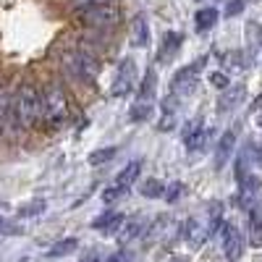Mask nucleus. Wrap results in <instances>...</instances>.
<instances>
[{
  "mask_svg": "<svg viewBox=\"0 0 262 262\" xmlns=\"http://www.w3.org/2000/svg\"><path fill=\"white\" fill-rule=\"evenodd\" d=\"M207 79H210V84L215 86V90H228V86H231V79L223 71H212Z\"/></svg>",
  "mask_w": 262,
  "mask_h": 262,
  "instance_id": "obj_27",
  "label": "nucleus"
},
{
  "mask_svg": "<svg viewBox=\"0 0 262 262\" xmlns=\"http://www.w3.org/2000/svg\"><path fill=\"white\" fill-rule=\"evenodd\" d=\"M123 223H126V217L121 212H102L100 217H95V221H92V228L100 231V233H105V236H111V233H118Z\"/></svg>",
  "mask_w": 262,
  "mask_h": 262,
  "instance_id": "obj_12",
  "label": "nucleus"
},
{
  "mask_svg": "<svg viewBox=\"0 0 262 262\" xmlns=\"http://www.w3.org/2000/svg\"><path fill=\"white\" fill-rule=\"evenodd\" d=\"M215 134H212V128H207V126H200V128H194L191 134H186L184 137V144H186V152H205L207 147H210V139H212Z\"/></svg>",
  "mask_w": 262,
  "mask_h": 262,
  "instance_id": "obj_11",
  "label": "nucleus"
},
{
  "mask_svg": "<svg viewBox=\"0 0 262 262\" xmlns=\"http://www.w3.org/2000/svg\"><path fill=\"white\" fill-rule=\"evenodd\" d=\"M116 155H118V147H102V149H95V152H90V158H86V163L97 168V165L111 163Z\"/></svg>",
  "mask_w": 262,
  "mask_h": 262,
  "instance_id": "obj_19",
  "label": "nucleus"
},
{
  "mask_svg": "<svg viewBox=\"0 0 262 262\" xmlns=\"http://www.w3.org/2000/svg\"><path fill=\"white\" fill-rule=\"evenodd\" d=\"M76 247H79L76 238H60L58 244H53V247L48 249V257H66V254L76 252Z\"/></svg>",
  "mask_w": 262,
  "mask_h": 262,
  "instance_id": "obj_21",
  "label": "nucleus"
},
{
  "mask_svg": "<svg viewBox=\"0 0 262 262\" xmlns=\"http://www.w3.org/2000/svg\"><path fill=\"white\" fill-rule=\"evenodd\" d=\"M11 121L16 128H32L39 121V90L34 84H21L11 100Z\"/></svg>",
  "mask_w": 262,
  "mask_h": 262,
  "instance_id": "obj_1",
  "label": "nucleus"
},
{
  "mask_svg": "<svg viewBox=\"0 0 262 262\" xmlns=\"http://www.w3.org/2000/svg\"><path fill=\"white\" fill-rule=\"evenodd\" d=\"M254 163H257V165H262V144L254 149Z\"/></svg>",
  "mask_w": 262,
  "mask_h": 262,
  "instance_id": "obj_34",
  "label": "nucleus"
},
{
  "mask_svg": "<svg viewBox=\"0 0 262 262\" xmlns=\"http://www.w3.org/2000/svg\"><path fill=\"white\" fill-rule=\"evenodd\" d=\"M221 242H223V254H226L228 262H236L238 257H242V252H244V238H242V233H238L236 226L223 223V228H221Z\"/></svg>",
  "mask_w": 262,
  "mask_h": 262,
  "instance_id": "obj_7",
  "label": "nucleus"
},
{
  "mask_svg": "<svg viewBox=\"0 0 262 262\" xmlns=\"http://www.w3.org/2000/svg\"><path fill=\"white\" fill-rule=\"evenodd\" d=\"M249 116H252V121L257 123V126H262V95L252 102V107H249Z\"/></svg>",
  "mask_w": 262,
  "mask_h": 262,
  "instance_id": "obj_30",
  "label": "nucleus"
},
{
  "mask_svg": "<svg viewBox=\"0 0 262 262\" xmlns=\"http://www.w3.org/2000/svg\"><path fill=\"white\" fill-rule=\"evenodd\" d=\"M121 21V11L116 6H97L90 11H81V24L84 27H92V29H111Z\"/></svg>",
  "mask_w": 262,
  "mask_h": 262,
  "instance_id": "obj_5",
  "label": "nucleus"
},
{
  "mask_svg": "<svg viewBox=\"0 0 262 262\" xmlns=\"http://www.w3.org/2000/svg\"><path fill=\"white\" fill-rule=\"evenodd\" d=\"M181 194H184V186H181V184L176 181V184H170V186L165 189V200H168V202H176Z\"/></svg>",
  "mask_w": 262,
  "mask_h": 262,
  "instance_id": "obj_31",
  "label": "nucleus"
},
{
  "mask_svg": "<svg viewBox=\"0 0 262 262\" xmlns=\"http://www.w3.org/2000/svg\"><path fill=\"white\" fill-rule=\"evenodd\" d=\"M45 200H34V202H27V205H21L18 207V217H34L39 212H45Z\"/></svg>",
  "mask_w": 262,
  "mask_h": 262,
  "instance_id": "obj_24",
  "label": "nucleus"
},
{
  "mask_svg": "<svg viewBox=\"0 0 262 262\" xmlns=\"http://www.w3.org/2000/svg\"><path fill=\"white\" fill-rule=\"evenodd\" d=\"M134 84H137V63H134V58H123L118 63L116 79L111 84V95L113 97H126V95H131Z\"/></svg>",
  "mask_w": 262,
  "mask_h": 262,
  "instance_id": "obj_6",
  "label": "nucleus"
},
{
  "mask_svg": "<svg viewBox=\"0 0 262 262\" xmlns=\"http://www.w3.org/2000/svg\"><path fill=\"white\" fill-rule=\"evenodd\" d=\"M233 176H236V184H238V181H244V179L249 176V168H247V158H244V155L236 160V165H233Z\"/></svg>",
  "mask_w": 262,
  "mask_h": 262,
  "instance_id": "obj_28",
  "label": "nucleus"
},
{
  "mask_svg": "<svg viewBox=\"0 0 262 262\" xmlns=\"http://www.w3.org/2000/svg\"><path fill=\"white\" fill-rule=\"evenodd\" d=\"M123 194H126V189H121V186L113 184L111 189H105V191H102V200H105V202H116V200H121Z\"/></svg>",
  "mask_w": 262,
  "mask_h": 262,
  "instance_id": "obj_29",
  "label": "nucleus"
},
{
  "mask_svg": "<svg viewBox=\"0 0 262 262\" xmlns=\"http://www.w3.org/2000/svg\"><path fill=\"white\" fill-rule=\"evenodd\" d=\"M233 149H236V131H223L221 139L215 142V155H212L215 170H223L226 168V163L233 155Z\"/></svg>",
  "mask_w": 262,
  "mask_h": 262,
  "instance_id": "obj_8",
  "label": "nucleus"
},
{
  "mask_svg": "<svg viewBox=\"0 0 262 262\" xmlns=\"http://www.w3.org/2000/svg\"><path fill=\"white\" fill-rule=\"evenodd\" d=\"M249 238L254 247H262V207L259 205L249 210Z\"/></svg>",
  "mask_w": 262,
  "mask_h": 262,
  "instance_id": "obj_17",
  "label": "nucleus"
},
{
  "mask_svg": "<svg viewBox=\"0 0 262 262\" xmlns=\"http://www.w3.org/2000/svg\"><path fill=\"white\" fill-rule=\"evenodd\" d=\"M139 173H142V160H131V163L118 173V176H116V186H121V189H126V191H128V186H131V184H137Z\"/></svg>",
  "mask_w": 262,
  "mask_h": 262,
  "instance_id": "obj_15",
  "label": "nucleus"
},
{
  "mask_svg": "<svg viewBox=\"0 0 262 262\" xmlns=\"http://www.w3.org/2000/svg\"><path fill=\"white\" fill-rule=\"evenodd\" d=\"M128 45H131V48H147V45H149V27H147V18H144L142 13H137L134 18H131Z\"/></svg>",
  "mask_w": 262,
  "mask_h": 262,
  "instance_id": "obj_10",
  "label": "nucleus"
},
{
  "mask_svg": "<svg viewBox=\"0 0 262 262\" xmlns=\"http://www.w3.org/2000/svg\"><path fill=\"white\" fill-rule=\"evenodd\" d=\"M155 86H158V74L149 69V71L144 74L142 84H139V90H137V102H147V105H149V100L155 97Z\"/></svg>",
  "mask_w": 262,
  "mask_h": 262,
  "instance_id": "obj_16",
  "label": "nucleus"
},
{
  "mask_svg": "<svg viewBox=\"0 0 262 262\" xmlns=\"http://www.w3.org/2000/svg\"><path fill=\"white\" fill-rule=\"evenodd\" d=\"M184 236H186V242L189 244H194V247H202L205 244V238L210 236V231L200 223V221H186V226H184Z\"/></svg>",
  "mask_w": 262,
  "mask_h": 262,
  "instance_id": "obj_14",
  "label": "nucleus"
},
{
  "mask_svg": "<svg viewBox=\"0 0 262 262\" xmlns=\"http://www.w3.org/2000/svg\"><path fill=\"white\" fill-rule=\"evenodd\" d=\"M60 71H63V76H69L74 81L95 84V79L100 74V60L86 50H66L60 55Z\"/></svg>",
  "mask_w": 262,
  "mask_h": 262,
  "instance_id": "obj_2",
  "label": "nucleus"
},
{
  "mask_svg": "<svg viewBox=\"0 0 262 262\" xmlns=\"http://www.w3.org/2000/svg\"><path fill=\"white\" fill-rule=\"evenodd\" d=\"M111 0H71V8L74 11H90V8H97V6H107Z\"/></svg>",
  "mask_w": 262,
  "mask_h": 262,
  "instance_id": "obj_26",
  "label": "nucleus"
},
{
  "mask_svg": "<svg viewBox=\"0 0 262 262\" xmlns=\"http://www.w3.org/2000/svg\"><path fill=\"white\" fill-rule=\"evenodd\" d=\"M128 116H131V121H134V123H142V121H147V118L152 116V105H147V102H137V105H131Z\"/></svg>",
  "mask_w": 262,
  "mask_h": 262,
  "instance_id": "obj_25",
  "label": "nucleus"
},
{
  "mask_svg": "<svg viewBox=\"0 0 262 262\" xmlns=\"http://www.w3.org/2000/svg\"><path fill=\"white\" fill-rule=\"evenodd\" d=\"M105 262H126V254H123V252H118V254H113V257H107Z\"/></svg>",
  "mask_w": 262,
  "mask_h": 262,
  "instance_id": "obj_33",
  "label": "nucleus"
},
{
  "mask_svg": "<svg viewBox=\"0 0 262 262\" xmlns=\"http://www.w3.org/2000/svg\"><path fill=\"white\" fill-rule=\"evenodd\" d=\"M66 118H69V95H66L63 84L58 81L45 84V90L39 92V121L58 126Z\"/></svg>",
  "mask_w": 262,
  "mask_h": 262,
  "instance_id": "obj_3",
  "label": "nucleus"
},
{
  "mask_svg": "<svg viewBox=\"0 0 262 262\" xmlns=\"http://www.w3.org/2000/svg\"><path fill=\"white\" fill-rule=\"evenodd\" d=\"M139 191L147 196V200H158V196H165V184H163L160 179H147V181L139 186Z\"/></svg>",
  "mask_w": 262,
  "mask_h": 262,
  "instance_id": "obj_20",
  "label": "nucleus"
},
{
  "mask_svg": "<svg viewBox=\"0 0 262 262\" xmlns=\"http://www.w3.org/2000/svg\"><path fill=\"white\" fill-rule=\"evenodd\" d=\"M6 226H8V223H6V221H3V217H0V231H3V228H6Z\"/></svg>",
  "mask_w": 262,
  "mask_h": 262,
  "instance_id": "obj_36",
  "label": "nucleus"
},
{
  "mask_svg": "<svg viewBox=\"0 0 262 262\" xmlns=\"http://www.w3.org/2000/svg\"><path fill=\"white\" fill-rule=\"evenodd\" d=\"M81 262H97V252H92V254H86Z\"/></svg>",
  "mask_w": 262,
  "mask_h": 262,
  "instance_id": "obj_35",
  "label": "nucleus"
},
{
  "mask_svg": "<svg viewBox=\"0 0 262 262\" xmlns=\"http://www.w3.org/2000/svg\"><path fill=\"white\" fill-rule=\"evenodd\" d=\"M242 11H244V0H228L226 16H236V13H242Z\"/></svg>",
  "mask_w": 262,
  "mask_h": 262,
  "instance_id": "obj_32",
  "label": "nucleus"
},
{
  "mask_svg": "<svg viewBox=\"0 0 262 262\" xmlns=\"http://www.w3.org/2000/svg\"><path fill=\"white\" fill-rule=\"evenodd\" d=\"M217 13L215 8H200L194 13V27H196V32H207V29H212L215 24H217Z\"/></svg>",
  "mask_w": 262,
  "mask_h": 262,
  "instance_id": "obj_18",
  "label": "nucleus"
},
{
  "mask_svg": "<svg viewBox=\"0 0 262 262\" xmlns=\"http://www.w3.org/2000/svg\"><path fill=\"white\" fill-rule=\"evenodd\" d=\"M202 63H191V66H184L173 74V81H170V95L176 97H191L196 92V81H200V71H202Z\"/></svg>",
  "mask_w": 262,
  "mask_h": 262,
  "instance_id": "obj_4",
  "label": "nucleus"
},
{
  "mask_svg": "<svg viewBox=\"0 0 262 262\" xmlns=\"http://www.w3.org/2000/svg\"><path fill=\"white\" fill-rule=\"evenodd\" d=\"M142 231H144V221H139V217H137V221H128L123 233H121V244H128L131 238H137Z\"/></svg>",
  "mask_w": 262,
  "mask_h": 262,
  "instance_id": "obj_23",
  "label": "nucleus"
},
{
  "mask_svg": "<svg viewBox=\"0 0 262 262\" xmlns=\"http://www.w3.org/2000/svg\"><path fill=\"white\" fill-rule=\"evenodd\" d=\"M181 45H184V37H181L179 32H168V34L163 37L160 50H158V60H170V55H176V53L181 50Z\"/></svg>",
  "mask_w": 262,
  "mask_h": 262,
  "instance_id": "obj_13",
  "label": "nucleus"
},
{
  "mask_svg": "<svg viewBox=\"0 0 262 262\" xmlns=\"http://www.w3.org/2000/svg\"><path fill=\"white\" fill-rule=\"evenodd\" d=\"M8 118H11V95L6 86H0V134H3Z\"/></svg>",
  "mask_w": 262,
  "mask_h": 262,
  "instance_id": "obj_22",
  "label": "nucleus"
},
{
  "mask_svg": "<svg viewBox=\"0 0 262 262\" xmlns=\"http://www.w3.org/2000/svg\"><path fill=\"white\" fill-rule=\"evenodd\" d=\"M257 196H259V179L249 173L244 181H238L236 200H238V205H242L244 210H252V207L257 205Z\"/></svg>",
  "mask_w": 262,
  "mask_h": 262,
  "instance_id": "obj_9",
  "label": "nucleus"
}]
</instances>
